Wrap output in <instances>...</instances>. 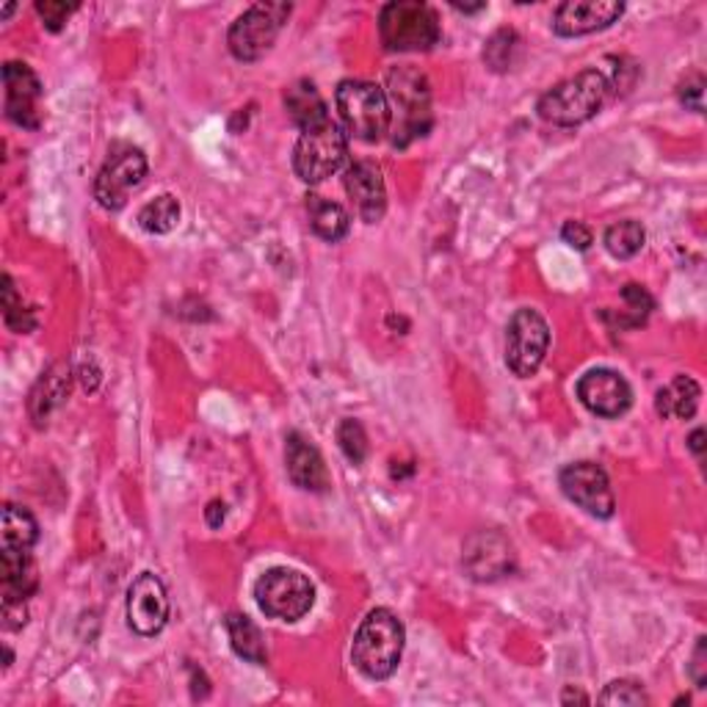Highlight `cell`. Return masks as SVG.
Segmentation results:
<instances>
[{"label": "cell", "instance_id": "obj_9", "mask_svg": "<svg viewBox=\"0 0 707 707\" xmlns=\"http://www.w3.org/2000/svg\"><path fill=\"white\" fill-rule=\"evenodd\" d=\"M387 89L395 109L401 111V133H404L401 144L426 135V130L432 128V87L426 75L415 67H398L390 72Z\"/></svg>", "mask_w": 707, "mask_h": 707}, {"label": "cell", "instance_id": "obj_13", "mask_svg": "<svg viewBox=\"0 0 707 707\" xmlns=\"http://www.w3.org/2000/svg\"><path fill=\"white\" fill-rule=\"evenodd\" d=\"M169 597L166 586L152 573H141L128 589V625L139 636L152 638L166 627Z\"/></svg>", "mask_w": 707, "mask_h": 707}, {"label": "cell", "instance_id": "obj_39", "mask_svg": "<svg viewBox=\"0 0 707 707\" xmlns=\"http://www.w3.org/2000/svg\"><path fill=\"white\" fill-rule=\"evenodd\" d=\"M562 703L564 705H569V703H584V705H589V697H586V694H580V691H567L562 697Z\"/></svg>", "mask_w": 707, "mask_h": 707}, {"label": "cell", "instance_id": "obj_19", "mask_svg": "<svg viewBox=\"0 0 707 707\" xmlns=\"http://www.w3.org/2000/svg\"><path fill=\"white\" fill-rule=\"evenodd\" d=\"M699 398H703V390L694 382L691 376H677L671 378L666 387L658 390L655 395V410L660 417H677V421H688V417L697 415Z\"/></svg>", "mask_w": 707, "mask_h": 707}, {"label": "cell", "instance_id": "obj_40", "mask_svg": "<svg viewBox=\"0 0 707 707\" xmlns=\"http://www.w3.org/2000/svg\"><path fill=\"white\" fill-rule=\"evenodd\" d=\"M454 9H456V11H465V14H475V11H484L486 3H478V6H459V3H454Z\"/></svg>", "mask_w": 707, "mask_h": 707}, {"label": "cell", "instance_id": "obj_8", "mask_svg": "<svg viewBox=\"0 0 707 707\" xmlns=\"http://www.w3.org/2000/svg\"><path fill=\"white\" fill-rule=\"evenodd\" d=\"M551 346V326L536 310L523 307L506 326V365L517 376H534Z\"/></svg>", "mask_w": 707, "mask_h": 707}, {"label": "cell", "instance_id": "obj_16", "mask_svg": "<svg viewBox=\"0 0 707 707\" xmlns=\"http://www.w3.org/2000/svg\"><path fill=\"white\" fill-rule=\"evenodd\" d=\"M343 185H346V194L352 196L362 222L376 224L387 213V185H384L382 169L373 161H354L346 169Z\"/></svg>", "mask_w": 707, "mask_h": 707}, {"label": "cell", "instance_id": "obj_3", "mask_svg": "<svg viewBox=\"0 0 707 707\" xmlns=\"http://www.w3.org/2000/svg\"><path fill=\"white\" fill-rule=\"evenodd\" d=\"M378 37L393 53H421L440 42V17L432 6L417 0H395L378 14Z\"/></svg>", "mask_w": 707, "mask_h": 707}, {"label": "cell", "instance_id": "obj_28", "mask_svg": "<svg viewBox=\"0 0 707 707\" xmlns=\"http://www.w3.org/2000/svg\"><path fill=\"white\" fill-rule=\"evenodd\" d=\"M517 48H519L517 33L508 31V28H503V31H497L495 37H492L489 42H486L484 61L495 72H506V70H512L514 53H517Z\"/></svg>", "mask_w": 707, "mask_h": 707}, {"label": "cell", "instance_id": "obj_10", "mask_svg": "<svg viewBox=\"0 0 707 707\" xmlns=\"http://www.w3.org/2000/svg\"><path fill=\"white\" fill-rule=\"evenodd\" d=\"M147 178V155L135 147H124L114 152L100 169L98 180H94V200L105 211H122L128 205L130 194L144 183Z\"/></svg>", "mask_w": 707, "mask_h": 707}, {"label": "cell", "instance_id": "obj_25", "mask_svg": "<svg viewBox=\"0 0 707 707\" xmlns=\"http://www.w3.org/2000/svg\"><path fill=\"white\" fill-rule=\"evenodd\" d=\"M180 222V202L178 196L161 194L152 202H147L139 211V228L150 235H166L178 228Z\"/></svg>", "mask_w": 707, "mask_h": 707}, {"label": "cell", "instance_id": "obj_34", "mask_svg": "<svg viewBox=\"0 0 707 707\" xmlns=\"http://www.w3.org/2000/svg\"><path fill=\"white\" fill-rule=\"evenodd\" d=\"M562 238L569 243V246L580 249V252H586V249H589L592 243H594L592 230L586 228V224H580V222H567V224H564Z\"/></svg>", "mask_w": 707, "mask_h": 707}, {"label": "cell", "instance_id": "obj_26", "mask_svg": "<svg viewBox=\"0 0 707 707\" xmlns=\"http://www.w3.org/2000/svg\"><path fill=\"white\" fill-rule=\"evenodd\" d=\"M70 393V371L64 365H55L48 376H42V382L37 384L31 395V412L37 421L48 417V412L59 404L61 398H67Z\"/></svg>", "mask_w": 707, "mask_h": 707}, {"label": "cell", "instance_id": "obj_21", "mask_svg": "<svg viewBox=\"0 0 707 707\" xmlns=\"http://www.w3.org/2000/svg\"><path fill=\"white\" fill-rule=\"evenodd\" d=\"M285 109L293 122H296L302 130H310L315 128V124L330 122L324 98H321L319 89H315L310 81H296L291 89H287Z\"/></svg>", "mask_w": 707, "mask_h": 707}, {"label": "cell", "instance_id": "obj_24", "mask_svg": "<svg viewBox=\"0 0 707 707\" xmlns=\"http://www.w3.org/2000/svg\"><path fill=\"white\" fill-rule=\"evenodd\" d=\"M224 625H228L230 642H233L238 658L249 660V664H265V658H269V653H265V638L249 616L230 614Z\"/></svg>", "mask_w": 707, "mask_h": 707}, {"label": "cell", "instance_id": "obj_14", "mask_svg": "<svg viewBox=\"0 0 707 707\" xmlns=\"http://www.w3.org/2000/svg\"><path fill=\"white\" fill-rule=\"evenodd\" d=\"M578 398L592 415L619 417L633 406V390L622 373L610 367H594L578 382Z\"/></svg>", "mask_w": 707, "mask_h": 707}, {"label": "cell", "instance_id": "obj_41", "mask_svg": "<svg viewBox=\"0 0 707 707\" xmlns=\"http://www.w3.org/2000/svg\"><path fill=\"white\" fill-rule=\"evenodd\" d=\"M11 11H14V6H3V11H0V17H3V20H6V17H9Z\"/></svg>", "mask_w": 707, "mask_h": 707}, {"label": "cell", "instance_id": "obj_36", "mask_svg": "<svg viewBox=\"0 0 707 707\" xmlns=\"http://www.w3.org/2000/svg\"><path fill=\"white\" fill-rule=\"evenodd\" d=\"M705 655H707V649H705V638H699V644H697V653H694V666H691V671H694V680H697V686L699 688H705Z\"/></svg>", "mask_w": 707, "mask_h": 707}, {"label": "cell", "instance_id": "obj_15", "mask_svg": "<svg viewBox=\"0 0 707 707\" xmlns=\"http://www.w3.org/2000/svg\"><path fill=\"white\" fill-rule=\"evenodd\" d=\"M625 14V3L619 0H569L556 9L553 31L558 37H586L614 26Z\"/></svg>", "mask_w": 707, "mask_h": 707}, {"label": "cell", "instance_id": "obj_4", "mask_svg": "<svg viewBox=\"0 0 707 707\" xmlns=\"http://www.w3.org/2000/svg\"><path fill=\"white\" fill-rule=\"evenodd\" d=\"M335 100L343 124H346V130L354 139L373 144V141H382L390 133L393 109H390L384 89H378L376 83L343 81L337 87Z\"/></svg>", "mask_w": 707, "mask_h": 707}, {"label": "cell", "instance_id": "obj_35", "mask_svg": "<svg viewBox=\"0 0 707 707\" xmlns=\"http://www.w3.org/2000/svg\"><path fill=\"white\" fill-rule=\"evenodd\" d=\"M625 299L627 302H630V307L633 310H638V315H647L649 310H653V299H649V293L644 291V287H638V285H625Z\"/></svg>", "mask_w": 707, "mask_h": 707}, {"label": "cell", "instance_id": "obj_20", "mask_svg": "<svg viewBox=\"0 0 707 707\" xmlns=\"http://www.w3.org/2000/svg\"><path fill=\"white\" fill-rule=\"evenodd\" d=\"M0 580L6 599H26L37 592V567L31 551H0Z\"/></svg>", "mask_w": 707, "mask_h": 707}, {"label": "cell", "instance_id": "obj_37", "mask_svg": "<svg viewBox=\"0 0 707 707\" xmlns=\"http://www.w3.org/2000/svg\"><path fill=\"white\" fill-rule=\"evenodd\" d=\"M224 503H219V501H213L211 506H208V512H205V517H208V525H211V528H219V525L224 523Z\"/></svg>", "mask_w": 707, "mask_h": 707}, {"label": "cell", "instance_id": "obj_18", "mask_svg": "<svg viewBox=\"0 0 707 707\" xmlns=\"http://www.w3.org/2000/svg\"><path fill=\"white\" fill-rule=\"evenodd\" d=\"M287 475L299 489L307 492H326L330 489V473H326L324 456L319 454L315 445H310L302 434H287L285 448Z\"/></svg>", "mask_w": 707, "mask_h": 707}, {"label": "cell", "instance_id": "obj_30", "mask_svg": "<svg viewBox=\"0 0 707 707\" xmlns=\"http://www.w3.org/2000/svg\"><path fill=\"white\" fill-rule=\"evenodd\" d=\"M3 313H6V324H9L14 332H31L33 326H37L31 310L22 307V302H17L11 276H3Z\"/></svg>", "mask_w": 707, "mask_h": 707}, {"label": "cell", "instance_id": "obj_38", "mask_svg": "<svg viewBox=\"0 0 707 707\" xmlns=\"http://www.w3.org/2000/svg\"><path fill=\"white\" fill-rule=\"evenodd\" d=\"M703 440H705L703 428H697V432H694L691 437H688V445H691V451H694V454H697V456H703V448H705Z\"/></svg>", "mask_w": 707, "mask_h": 707}, {"label": "cell", "instance_id": "obj_6", "mask_svg": "<svg viewBox=\"0 0 707 707\" xmlns=\"http://www.w3.org/2000/svg\"><path fill=\"white\" fill-rule=\"evenodd\" d=\"M254 599L260 610L271 619L299 622L310 614L315 603V586L299 569L274 567L263 573L254 584Z\"/></svg>", "mask_w": 707, "mask_h": 707}, {"label": "cell", "instance_id": "obj_29", "mask_svg": "<svg viewBox=\"0 0 707 707\" xmlns=\"http://www.w3.org/2000/svg\"><path fill=\"white\" fill-rule=\"evenodd\" d=\"M337 443H341L343 454H346V459L352 462V465H362L367 456V434L365 428H362V423H356L349 417V421L341 423V428H337Z\"/></svg>", "mask_w": 707, "mask_h": 707}, {"label": "cell", "instance_id": "obj_27", "mask_svg": "<svg viewBox=\"0 0 707 707\" xmlns=\"http://www.w3.org/2000/svg\"><path fill=\"white\" fill-rule=\"evenodd\" d=\"M644 241H647V233H644L642 224L633 222V219L616 222L605 230V249L619 260L636 257L644 249Z\"/></svg>", "mask_w": 707, "mask_h": 707}, {"label": "cell", "instance_id": "obj_7", "mask_svg": "<svg viewBox=\"0 0 707 707\" xmlns=\"http://www.w3.org/2000/svg\"><path fill=\"white\" fill-rule=\"evenodd\" d=\"M291 17V3H257L243 11L228 33L230 53L238 61H257L274 48Z\"/></svg>", "mask_w": 707, "mask_h": 707}, {"label": "cell", "instance_id": "obj_31", "mask_svg": "<svg viewBox=\"0 0 707 707\" xmlns=\"http://www.w3.org/2000/svg\"><path fill=\"white\" fill-rule=\"evenodd\" d=\"M599 705H627V707H642L649 705V697L644 694V688L636 680H616L599 694Z\"/></svg>", "mask_w": 707, "mask_h": 707}, {"label": "cell", "instance_id": "obj_1", "mask_svg": "<svg viewBox=\"0 0 707 707\" xmlns=\"http://www.w3.org/2000/svg\"><path fill=\"white\" fill-rule=\"evenodd\" d=\"M404 622L390 608H373L362 619L352 644V660L367 680H387L404 655Z\"/></svg>", "mask_w": 707, "mask_h": 707}, {"label": "cell", "instance_id": "obj_32", "mask_svg": "<svg viewBox=\"0 0 707 707\" xmlns=\"http://www.w3.org/2000/svg\"><path fill=\"white\" fill-rule=\"evenodd\" d=\"M75 9H78V6L55 3V0H44V3H37L39 17H42L44 26H48L50 31H61V26H64V22L70 20V14Z\"/></svg>", "mask_w": 707, "mask_h": 707}, {"label": "cell", "instance_id": "obj_5", "mask_svg": "<svg viewBox=\"0 0 707 707\" xmlns=\"http://www.w3.org/2000/svg\"><path fill=\"white\" fill-rule=\"evenodd\" d=\"M349 161V139L337 122L315 124V128L302 130V139L293 150V169L299 180L315 185L321 180L341 172Z\"/></svg>", "mask_w": 707, "mask_h": 707}, {"label": "cell", "instance_id": "obj_12", "mask_svg": "<svg viewBox=\"0 0 707 707\" xmlns=\"http://www.w3.org/2000/svg\"><path fill=\"white\" fill-rule=\"evenodd\" d=\"M462 564L465 573L478 584H495V580L506 578L517 567V556H514L512 542L497 531H478L465 542L462 551Z\"/></svg>", "mask_w": 707, "mask_h": 707}, {"label": "cell", "instance_id": "obj_33", "mask_svg": "<svg viewBox=\"0 0 707 707\" xmlns=\"http://www.w3.org/2000/svg\"><path fill=\"white\" fill-rule=\"evenodd\" d=\"M703 94H705V78L699 75H691L686 83L680 87V100L688 105V109H694L697 114H703Z\"/></svg>", "mask_w": 707, "mask_h": 707}, {"label": "cell", "instance_id": "obj_17", "mask_svg": "<svg viewBox=\"0 0 707 707\" xmlns=\"http://www.w3.org/2000/svg\"><path fill=\"white\" fill-rule=\"evenodd\" d=\"M3 83H6V117L14 124L28 130L39 128V111L37 100L42 94V83H39L37 72L28 64H17L9 61L3 67Z\"/></svg>", "mask_w": 707, "mask_h": 707}, {"label": "cell", "instance_id": "obj_11", "mask_svg": "<svg viewBox=\"0 0 707 707\" xmlns=\"http://www.w3.org/2000/svg\"><path fill=\"white\" fill-rule=\"evenodd\" d=\"M558 484H562L564 495H567L575 506L584 508L586 514L599 519L614 517L616 497L614 489H610L608 473L599 465H594V462H575V465H567L562 475H558Z\"/></svg>", "mask_w": 707, "mask_h": 707}, {"label": "cell", "instance_id": "obj_22", "mask_svg": "<svg viewBox=\"0 0 707 707\" xmlns=\"http://www.w3.org/2000/svg\"><path fill=\"white\" fill-rule=\"evenodd\" d=\"M307 211L315 235H321L324 241L337 243L349 235V230H352V216H349L346 208L337 205V202L324 200V196H310Z\"/></svg>", "mask_w": 707, "mask_h": 707}, {"label": "cell", "instance_id": "obj_23", "mask_svg": "<svg viewBox=\"0 0 707 707\" xmlns=\"http://www.w3.org/2000/svg\"><path fill=\"white\" fill-rule=\"evenodd\" d=\"M39 539V525L28 508L9 506L3 508V531H0V551H31Z\"/></svg>", "mask_w": 707, "mask_h": 707}, {"label": "cell", "instance_id": "obj_2", "mask_svg": "<svg viewBox=\"0 0 707 707\" xmlns=\"http://www.w3.org/2000/svg\"><path fill=\"white\" fill-rule=\"evenodd\" d=\"M608 92L610 81L603 70H584L542 94L536 111L545 122L558 124V128H575V124L589 122L603 109Z\"/></svg>", "mask_w": 707, "mask_h": 707}]
</instances>
